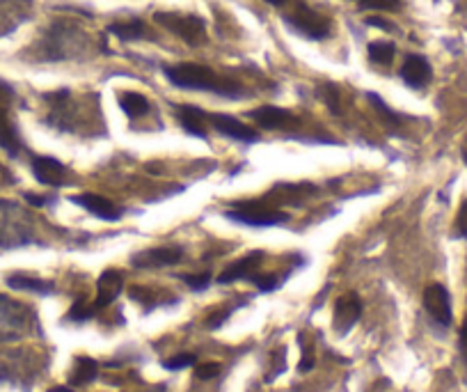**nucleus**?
Masks as SVG:
<instances>
[{
    "label": "nucleus",
    "mask_w": 467,
    "mask_h": 392,
    "mask_svg": "<svg viewBox=\"0 0 467 392\" xmlns=\"http://www.w3.org/2000/svg\"><path fill=\"white\" fill-rule=\"evenodd\" d=\"M48 392H74V390H71V387H67V386H57V387H51Z\"/></svg>",
    "instance_id": "38"
},
{
    "label": "nucleus",
    "mask_w": 467,
    "mask_h": 392,
    "mask_svg": "<svg viewBox=\"0 0 467 392\" xmlns=\"http://www.w3.org/2000/svg\"><path fill=\"white\" fill-rule=\"evenodd\" d=\"M97 376H99L97 360L88 358V355H78V358L74 360V367H71L69 386L74 387L88 386V383H92Z\"/></svg>",
    "instance_id": "19"
},
{
    "label": "nucleus",
    "mask_w": 467,
    "mask_h": 392,
    "mask_svg": "<svg viewBox=\"0 0 467 392\" xmlns=\"http://www.w3.org/2000/svg\"><path fill=\"white\" fill-rule=\"evenodd\" d=\"M254 285H257L262 291H275L277 287L282 285V281L277 276H271V273H268V276L254 278Z\"/></svg>",
    "instance_id": "31"
},
{
    "label": "nucleus",
    "mask_w": 467,
    "mask_h": 392,
    "mask_svg": "<svg viewBox=\"0 0 467 392\" xmlns=\"http://www.w3.org/2000/svg\"><path fill=\"white\" fill-rule=\"evenodd\" d=\"M165 76L172 85L182 90H202V92H215L220 97L227 99H239L244 94V88L236 80L223 79V76L213 74L209 67L204 65H191V62H183V65L165 67Z\"/></svg>",
    "instance_id": "1"
},
{
    "label": "nucleus",
    "mask_w": 467,
    "mask_h": 392,
    "mask_svg": "<svg viewBox=\"0 0 467 392\" xmlns=\"http://www.w3.org/2000/svg\"><path fill=\"white\" fill-rule=\"evenodd\" d=\"M71 202L78 207H83L85 211H89V214L97 216V218H101V220H119V216H122V209H119V207H115L110 200H106V197L94 196V193L74 196L71 197Z\"/></svg>",
    "instance_id": "13"
},
{
    "label": "nucleus",
    "mask_w": 467,
    "mask_h": 392,
    "mask_svg": "<svg viewBox=\"0 0 467 392\" xmlns=\"http://www.w3.org/2000/svg\"><path fill=\"white\" fill-rule=\"evenodd\" d=\"M465 164H467V152H465Z\"/></svg>",
    "instance_id": "40"
},
{
    "label": "nucleus",
    "mask_w": 467,
    "mask_h": 392,
    "mask_svg": "<svg viewBox=\"0 0 467 392\" xmlns=\"http://www.w3.org/2000/svg\"><path fill=\"white\" fill-rule=\"evenodd\" d=\"M122 287H124V276L119 271L110 269V271L101 273L97 285V301H94V310L108 308L117 296L122 294Z\"/></svg>",
    "instance_id": "14"
},
{
    "label": "nucleus",
    "mask_w": 467,
    "mask_h": 392,
    "mask_svg": "<svg viewBox=\"0 0 467 392\" xmlns=\"http://www.w3.org/2000/svg\"><path fill=\"white\" fill-rule=\"evenodd\" d=\"M191 365H195V355H192V354H179V355H174V358L165 360L163 367L170 369V372H177V369H186V367H191Z\"/></svg>",
    "instance_id": "27"
},
{
    "label": "nucleus",
    "mask_w": 467,
    "mask_h": 392,
    "mask_svg": "<svg viewBox=\"0 0 467 392\" xmlns=\"http://www.w3.org/2000/svg\"><path fill=\"white\" fill-rule=\"evenodd\" d=\"M179 122H182L183 129L191 133V136H197L204 141L206 131H204V122H206V112L197 106H182L179 108Z\"/></svg>",
    "instance_id": "20"
},
{
    "label": "nucleus",
    "mask_w": 467,
    "mask_h": 392,
    "mask_svg": "<svg viewBox=\"0 0 467 392\" xmlns=\"http://www.w3.org/2000/svg\"><path fill=\"white\" fill-rule=\"evenodd\" d=\"M401 0H360L365 10H397Z\"/></svg>",
    "instance_id": "30"
},
{
    "label": "nucleus",
    "mask_w": 467,
    "mask_h": 392,
    "mask_svg": "<svg viewBox=\"0 0 467 392\" xmlns=\"http://www.w3.org/2000/svg\"><path fill=\"white\" fill-rule=\"evenodd\" d=\"M26 197H28V202H30V205H33V207H44V205H47V197H39V196H30V193H28V196H26Z\"/></svg>",
    "instance_id": "37"
},
{
    "label": "nucleus",
    "mask_w": 467,
    "mask_h": 392,
    "mask_svg": "<svg viewBox=\"0 0 467 392\" xmlns=\"http://www.w3.org/2000/svg\"><path fill=\"white\" fill-rule=\"evenodd\" d=\"M85 42L88 39H85V35L76 26L60 21V24L51 26L42 42H39V58L53 62L69 60V58H76L83 51Z\"/></svg>",
    "instance_id": "3"
},
{
    "label": "nucleus",
    "mask_w": 467,
    "mask_h": 392,
    "mask_svg": "<svg viewBox=\"0 0 467 392\" xmlns=\"http://www.w3.org/2000/svg\"><path fill=\"white\" fill-rule=\"evenodd\" d=\"M211 124L223 133V136L234 138L239 143H254L259 141L257 131H253L250 126H245L244 122L234 120L232 115H224V112H218V115H211Z\"/></svg>",
    "instance_id": "12"
},
{
    "label": "nucleus",
    "mask_w": 467,
    "mask_h": 392,
    "mask_svg": "<svg viewBox=\"0 0 467 392\" xmlns=\"http://www.w3.org/2000/svg\"><path fill=\"white\" fill-rule=\"evenodd\" d=\"M154 19L156 24H161L165 30H170L172 35L182 37L183 42H188L191 47L206 42V26L200 16L179 15V12H159Z\"/></svg>",
    "instance_id": "4"
},
{
    "label": "nucleus",
    "mask_w": 467,
    "mask_h": 392,
    "mask_svg": "<svg viewBox=\"0 0 467 392\" xmlns=\"http://www.w3.org/2000/svg\"><path fill=\"white\" fill-rule=\"evenodd\" d=\"M250 117H253L259 126H264V129H282L285 124L294 122V115H291L289 111L277 106H262L257 108V111L250 112Z\"/></svg>",
    "instance_id": "18"
},
{
    "label": "nucleus",
    "mask_w": 467,
    "mask_h": 392,
    "mask_svg": "<svg viewBox=\"0 0 467 392\" xmlns=\"http://www.w3.org/2000/svg\"><path fill=\"white\" fill-rule=\"evenodd\" d=\"M285 21L296 30V33H300L307 39H326L327 35H330V24H327V19H323L318 12L309 10V7L305 5H300L298 10L286 15Z\"/></svg>",
    "instance_id": "7"
},
{
    "label": "nucleus",
    "mask_w": 467,
    "mask_h": 392,
    "mask_svg": "<svg viewBox=\"0 0 467 392\" xmlns=\"http://www.w3.org/2000/svg\"><path fill=\"white\" fill-rule=\"evenodd\" d=\"M401 79L408 88H415V90H421L424 85H429L431 80L429 60L421 56H408L401 67Z\"/></svg>",
    "instance_id": "16"
},
{
    "label": "nucleus",
    "mask_w": 467,
    "mask_h": 392,
    "mask_svg": "<svg viewBox=\"0 0 467 392\" xmlns=\"http://www.w3.org/2000/svg\"><path fill=\"white\" fill-rule=\"evenodd\" d=\"M92 314H94V305H88V301H85V299H76V303L71 305V310H69V314H67V317H69L71 322L80 323V322H88Z\"/></svg>",
    "instance_id": "26"
},
{
    "label": "nucleus",
    "mask_w": 467,
    "mask_h": 392,
    "mask_svg": "<svg viewBox=\"0 0 467 392\" xmlns=\"http://www.w3.org/2000/svg\"><path fill=\"white\" fill-rule=\"evenodd\" d=\"M30 310L16 301L0 296V344L19 340L30 326Z\"/></svg>",
    "instance_id": "5"
},
{
    "label": "nucleus",
    "mask_w": 467,
    "mask_h": 392,
    "mask_svg": "<svg viewBox=\"0 0 467 392\" xmlns=\"http://www.w3.org/2000/svg\"><path fill=\"white\" fill-rule=\"evenodd\" d=\"M262 260H264V252H250V255H245L244 260L234 261L232 267L224 269V271L218 276V282L220 285H229V282L244 281V278H248L250 273L262 264Z\"/></svg>",
    "instance_id": "17"
},
{
    "label": "nucleus",
    "mask_w": 467,
    "mask_h": 392,
    "mask_svg": "<svg viewBox=\"0 0 467 392\" xmlns=\"http://www.w3.org/2000/svg\"><path fill=\"white\" fill-rule=\"evenodd\" d=\"M266 3H271V5H285L286 0H266Z\"/></svg>",
    "instance_id": "39"
},
{
    "label": "nucleus",
    "mask_w": 467,
    "mask_h": 392,
    "mask_svg": "<svg viewBox=\"0 0 467 392\" xmlns=\"http://www.w3.org/2000/svg\"><path fill=\"white\" fill-rule=\"evenodd\" d=\"M33 173L39 184L44 186H62L67 182V170L60 161L51 159V156H37L33 161Z\"/></svg>",
    "instance_id": "15"
},
{
    "label": "nucleus",
    "mask_w": 467,
    "mask_h": 392,
    "mask_svg": "<svg viewBox=\"0 0 467 392\" xmlns=\"http://www.w3.org/2000/svg\"><path fill=\"white\" fill-rule=\"evenodd\" d=\"M224 216L234 223L250 225V228H273L289 220V214L285 211L264 209L262 205H234V209H229Z\"/></svg>",
    "instance_id": "6"
},
{
    "label": "nucleus",
    "mask_w": 467,
    "mask_h": 392,
    "mask_svg": "<svg viewBox=\"0 0 467 392\" xmlns=\"http://www.w3.org/2000/svg\"><path fill=\"white\" fill-rule=\"evenodd\" d=\"M453 234H456V237H467V200L462 202L461 209H458L456 228H453Z\"/></svg>",
    "instance_id": "32"
},
{
    "label": "nucleus",
    "mask_w": 467,
    "mask_h": 392,
    "mask_svg": "<svg viewBox=\"0 0 467 392\" xmlns=\"http://www.w3.org/2000/svg\"><path fill=\"white\" fill-rule=\"evenodd\" d=\"M367 24L369 26H374V28H383V30H394V26L389 24V21H385V19H380V16H369V19H367Z\"/></svg>",
    "instance_id": "35"
},
{
    "label": "nucleus",
    "mask_w": 467,
    "mask_h": 392,
    "mask_svg": "<svg viewBox=\"0 0 467 392\" xmlns=\"http://www.w3.org/2000/svg\"><path fill=\"white\" fill-rule=\"evenodd\" d=\"M108 33H112L115 37H119L122 42H136V39H151L150 28H147L142 21H127V24H112L108 28Z\"/></svg>",
    "instance_id": "21"
},
{
    "label": "nucleus",
    "mask_w": 467,
    "mask_h": 392,
    "mask_svg": "<svg viewBox=\"0 0 467 392\" xmlns=\"http://www.w3.org/2000/svg\"><path fill=\"white\" fill-rule=\"evenodd\" d=\"M197 378L200 381H209V378H215L220 374V365L218 363H204L197 367Z\"/></svg>",
    "instance_id": "33"
},
{
    "label": "nucleus",
    "mask_w": 467,
    "mask_h": 392,
    "mask_svg": "<svg viewBox=\"0 0 467 392\" xmlns=\"http://www.w3.org/2000/svg\"><path fill=\"white\" fill-rule=\"evenodd\" d=\"M367 97H369V101L374 103L376 108H379V112H383V120L388 122V124H397V122H399V115H397V112H394V111H389L388 106H385V101H383V99L379 97V94L369 92V94H367Z\"/></svg>",
    "instance_id": "28"
},
{
    "label": "nucleus",
    "mask_w": 467,
    "mask_h": 392,
    "mask_svg": "<svg viewBox=\"0 0 467 392\" xmlns=\"http://www.w3.org/2000/svg\"><path fill=\"white\" fill-rule=\"evenodd\" d=\"M35 237L28 211L12 200H0V248L28 246Z\"/></svg>",
    "instance_id": "2"
},
{
    "label": "nucleus",
    "mask_w": 467,
    "mask_h": 392,
    "mask_svg": "<svg viewBox=\"0 0 467 392\" xmlns=\"http://www.w3.org/2000/svg\"><path fill=\"white\" fill-rule=\"evenodd\" d=\"M461 351H462V355H465V360H467V323L462 326V331H461Z\"/></svg>",
    "instance_id": "36"
},
{
    "label": "nucleus",
    "mask_w": 467,
    "mask_h": 392,
    "mask_svg": "<svg viewBox=\"0 0 467 392\" xmlns=\"http://www.w3.org/2000/svg\"><path fill=\"white\" fill-rule=\"evenodd\" d=\"M394 53H397V48H394L392 42H371L369 44V58H371V62H376V65H389V62L394 60Z\"/></svg>",
    "instance_id": "24"
},
{
    "label": "nucleus",
    "mask_w": 467,
    "mask_h": 392,
    "mask_svg": "<svg viewBox=\"0 0 467 392\" xmlns=\"http://www.w3.org/2000/svg\"><path fill=\"white\" fill-rule=\"evenodd\" d=\"M424 308L440 326H449L451 323V299H449V291L442 285L426 287Z\"/></svg>",
    "instance_id": "9"
},
{
    "label": "nucleus",
    "mask_w": 467,
    "mask_h": 392,
    "mask_svg": "<svg viewBox=\"0 0 467 392\" xmlns=\"http://www.w3.org/2000/svg\"><path fill=\"white\" fill-rule=\"evenodd\" d=\"M300 344H303V337H300ZM314 367V354H312V346H305L303 344V360H300L298 369L300 372H309Z\"/></svg>",
    "instance_id": "34"
},
{
    "label": "nucleus",
    "mask_w": 467,
    "mask_h": 392,
    "mask_svg": "<svg viewBox=\"0 0 467 392\" xmlns=\"http://www.w3.org/2000/svg\"><path fill=\"white\" fill-rule=\"evenodd\" d=\"M318 97H321V101L330 108L332 115H339L341 106H339V90H337V85L332 83L321 85V88H318Z\"/></svg>",
    "instance_id": "25"
},
{
    "label": "nucleus",
    "mask_w": 467,
    "mask_h": 392,
    "mask_svg": "<svg viewBox=\"0 0 467 392\" xmlns=\"http://www.w3.org/2000/svg\"><path fill=\"white\" fill-rule=\"evenodd\" d=\"M30 5V0H0V37L28 19Z\"/></svg>",
    "instance_id": "11"
},
{
    "label": "nucleus",
    "mask_w": 467,
    "mask_h": 392,
    "mask_svg": "<svg viewBox=\"0 0 467 392\" xmlns=\"http://www.w3.org/2000/svg\"><path fill=\"white\" fill-rule=\"evenodd\" d=\"M182 281L186 282L191 290L204 291L211 285V273H200V276H182Z\"/></svg>",
    "instance_id": "29"
},
{
    "label": "nucleus",
    "mask_w": 467,
    "mask_h": 392,
    "mask_svg": "<svg viewBox=\"0 0 467 392\" xmlns=\"http://www.w3.org/2000/svg\"><path fill=\"white\" fill-rule=\"evenodd\" d=\"M119 106H122V111L127 112L131 120H136V117L145 115V112L150 111V101H147V97H142V94L138 92L119 94Z\"/></svg>",
    "instance_id": "23"
},
{
    "label": "nucleus",
    "mask_w": 467,
    "mask_h": 392,
    "mask_svg": "<svg viewBox=\"0 0 467 392\" xmlns=\"http://www.w3.org/2000/svg\"><path fill=\"white\" fill-rule=\"evenodd\" d=\"M362 314V303L356 294H348V296H341L335 305V328L337 333H348L350 328L356 326L358 319Z\"/></svg>",
    "instance_id": "10"
},
{
    "label": "nucleus",
    "mask_w": 467,
    "mask_h": 392,
    "mask_svg": "<svg viewBox=\"0 0 467 392\" xmlns=\"http://www.w3.org/2000/svg\"><path fill=\"white\" fill-rule=\"evenodd\" d=\"M7 285H10L12 290L35 291V294H51L53 291L51 281H42V278L33 276H10L7 278Z\"/></svg>",
    "instance_id": "22"
},
{
    "label": "nucleus",
    "mask_w": 467,
    "mask_h": 392,
    "mask_svg": "<svg viewBox=\"0 0 467 392\" xmlns=\"http://www.w3.org/2000/svg\"><path fill=\"white\" fill-rule=\"evenodd\" d=\"M183 257V250L179 246H163V248H150L138 255L131 257V264L136 269H161L179 264Z\"/></svg>",
    "instance_id": "8"
}]
</instances>
